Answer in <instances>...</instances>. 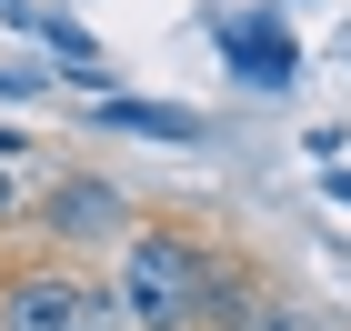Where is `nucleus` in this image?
Segmentation results:
<instances>
[{"instance_id": "nucleus-2", "label": "nucleus", "mask_w": 351, "mask_h": 331, "mask_svg": "<svg viewBox=\"0 0 351 331\" xmlns=\"http://www.w3.org/2000/svg\"><path fill=\"white\" fill-rule=\"evenodd\" d=\"M0 331H121V302L71 261H30L0 281Z\"/></svg>"}, {"instance_id": "nucleus-5", "label": "nucleus", "mask_w": 351, "mask_h": 331, "mask_svg": "<svg viewBox=\"0 0 351 331\" xmlns=\"http://www.w3.org/2000/svg\"><path fill=\"white\" fill-rule=\"evenodd\" d=\"M101 121L110 131H141V140H201L211 131L201 110H171V101H101Z\"/></svg>"}, {"instance_id": "nucleus-7", "label": "nucleus", "mask_w": 351, "mask_h": 331, "mask_svg": "<svg viewBox=\"0 0 351 331\" xmlns=\"http://www.w3.org/2000/svg\"><path fill=\"white\" fill-rule=\"evenodd\" d=\"M331 201H351V171H331Z\"/></svg>"}, {"instance_id": "nucleus-3", "label": "nucleus", "mask_w": 351, "mask_h": 331, "mask_svg": "<svg viewBox=\"0 0 351 331\" xmlns=\"http://www.w3.org/2000/svg\"><path fill=\"white\" fill-rule=\"evenodd\" d=\"M40 231H51V241H71V251H81V241H110V231H131V201L110 191V181H90V171H81V181H60V191L40 201Z\"/></svg>"}, {"instance_id": "nucleus-1", "label": "nucleus", "mask_w": 351, "mask_h": 331, "mask_svg": "<svg viewBox=\"0 0 351 331\" xmlns=\"http://www.w3.org/2000/svg\"><path fill=\"white\" fill-rule=\"evenodd\" d=\"M110 302H121L131 331H201L211 321V261H201V241H181V231H131Z\"/></svg>"}, {"instance_id": "nucleus-6", "label": "nucleus", "mask_w": 351, "mask_h": 331, "mask_svg": "<svg viewBox=\"0 0 351 331\" xmlns=\"http://www.w3.org/2000/svg\"><path fill=\"white\" fill-rule=\"evenodd\" d=\"M0 221H21V171L0 161Z\"/></svg>"}, {"instance_id": "nucleus-4", "label": "nucleus", "mask_w": 351, "mask_h": 331, "mask_svg": "<svg viewBox=\"0 0 351 331\" xmlns=\"http://www.w3.org/2000/svg\"><path fill=\"white\" fill-rule=\"evenodd\" d=\"M231 60H241V81H251V90H291V40H281V30L241 21V30H231Z\"/></svg>"}]
</instances>
